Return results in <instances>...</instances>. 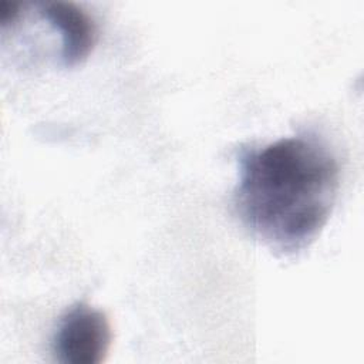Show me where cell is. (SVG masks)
Wrapping results in <instances>:
<instances>
[{"label": "cell", "mask_w": 364, "mask_h": 364, "mask_svg": "<svg viewBox=\"0 0 364 364\" xmlns=\"http://www.w3.org/2000/svg\"><path fill=\"white\" fill-rule=\"evenodd\" d=\"M40 14L61 38L60 58L65 67L82 63L94 48L97 30L92 18L70 1L40 3Z\"/></svg>", "instance_id": "obj_3"}, {"label": "cell", "mask_w": 364, "mask_h": 364, "mask_svg": "<svg viewBox=\"0 0 364 364\" xmlns=\"http://www.w3.org/2000/svg\"><path fill=\"white\" fill-rule=\"evenodd\" d=\"M112 330L104 311L77 303L60 317L51 338V351L65 364H98L109 351Z\"/></svg>", "instance_id": "obj_2"}, {"label": "cell", "mask_w": 364, "mask_h": 364, "mask_svg": "<svg viewBox=\"0 0 364 364\" xmlns=\"http://www.w3.org/2000/svg\"><path fill=\"white\" fill-rule=\"evenodd\" d=\"M340 188V168L311 136H287L239 158L233 203L249 233L280 255L304 250L326 226Z\"/></svg>", "instance_id": "obj_1"}]
</instances>
